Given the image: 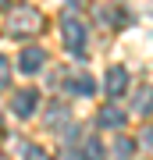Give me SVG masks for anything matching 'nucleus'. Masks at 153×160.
I'll return each instance as SVG.
<instances>
[{"label":"nucleus","instance_id":"f257e3e1","mask_svg":"<svg viewBox=\"0 0 153 160\" xmlns=\"http://www.w3.org/2000/svg\"><path fill=\"white\" fill-rule=\"evenodd\" d=\"M43 29V14L36 7H18L11 14V36H32Z\"/></svg>","mask_w":153,"mask_h":160},{"label":"nucleus","instance_id":"f03ea898","mask_svg":"<svg viewBox=\"0 0 153 160\" xmlns=\"http://www.w3.org/2000/svg\"><path fill=\"white\" fill-rule=\"evenodd\" d=\"M61 32H64V46H68V50H82V46H85V25L82 22L64 18V22H61Z\"/></svg>","mask_w":153,"mask_h":160},{"label":"nucleus","instance_id":"7ed1b4c3","mask_svg":"<svg viewBox=\"0 0 153 160\" xmlns=\"http://www.w3.org/2000/svg\"><path fill=\"white\" fill-rule=\"evenodd\" d=\"M125 89H128V71L121 68V64H114V68L103 75V92H107V96H121Z\"/></svg>","mask_w":153,"mask_h":160},{"label":"nucleus","instance_id":"20e7f679","mask_svg":"<svg viewBox=\"0 0 153 160\" xmlns=\"http://www.w3.org/2000/svg\"><path fill=\"white\" fill-rule=\"evenodd\" d=\"M43 61H46V50H43V46H25V50H22V57H18V71L36 75V71L43 68Z\"/></svg>","mask_w":153,"mask_h":160},{"label":"nucleus","instance_id":"39448f33","mask_svg":"<svg viewBox=\"0 0 153 160\" xmlns=\"http://www.w3.org/2000/svg\"><path fill=\"white\" fill-rule=\"evenodd\" d=\"M36 103H39V92H36V89H22V92L11 100V114H14V118H32Z\"/></svg>","mask_w":153,"mask_h":160},{"label":"nucleus","instance_id":"423d86ee","mask_svg":"<svg viewBox=\"0 0 153 160\" xmlns=\"http://www.w3.org/2000/svg\"><path fill=\"white\" fill-rule=\"evenodd\" d=\"M150 110H153V89L150 86L132 89V114H150Z\"/></svg>","mask_w":153,"mask_h":160},{"label":"nucleus","instance_id":"0eeeda50","mask_svg":"<svg viewBox=\"0 0 153 160\" xmlns=\"http://www.w3.org/2000/svg\"><path fill=\"white\" fill-rule=\"evenodd\" d=\"M93 89H96V82H93V75H85V71H79V75L68 78V92H75V96H89Z\"/></svg>","mask_w":153,"mask_h":160},{"label":"nucleus","instance_id":"6e6552de","mask_svg":"<svg viewBox=\"0 0 153 160\" xmlns=\"http://www.w3.org/2000/svg\"><path fill=\"white\" fill-rule=\"evenodd\" d=\"M96 125L100 128H121V125H125V110H121V107H103L96 114Z\"/></svg>","mask_w":153,"mask_h":160},{"label":"nucleus","instance_id":"1a4fd4ad","mask_svg":"<svg viewBox=\"0 0 153 160\" xmlns=\"http://www.w3.org/2000/svg\"><path fill=\"white\" fill-rule=\"evenodd\" d=\"M82 160H103V142H96V139H89V142L82 146Z\"/></svg>","mask_w":153,"mask_h":160},{"label":"nucleus","instance_id":"9d476101","mask_svg":"<svg viewBox=\"0 0 153 160\" xmlns=\"http://www.w3.org/2000/svg\"><path fill=\"white\" fill-rule=\"evenodd\" d=\"M46 121H50V125L57 128V125H64V118H68V107H64V103H50V107H46Z\"/></svg>","mask_w":153,"mask_h":160},{"label":"nucleus","instance_id":"9b49d317","mask_svg":"<svg viewBox=\"0 0 153 160\" xmlns=\"http://www.w3.org/2000/svg\"><path fill=\"white\" fill-rule=\"evenodd\" d=\"M132 149H135V142H132V139H118V142H114V160H128Z\"/></svg>","mask_w":153,"mask_h":160},{"label":"nucleus","instance_id":"f8f14e48","mask_svg":"<svg viewBox=\"0 0 153 160\" xmlns=\"http://www.w3.org/2000/svg\"><path fill=\"white\" fill-rule=\"evenodd\" d=\"M118 7H96V22L100 25H114V22H118Z\"/></svg>","mask_w":153,"mask_h":160},{"label":"nucleus","instance_id":"ddd939ff","mask_svg":"<svg viewBox=\"0 0 153 160\" xmlns=\"http://www.w3.org/2000/svg\"><path fill=\"white\" fill-rule=\"evenodd\" d=\"M25 160H54V157L46 153L43 146H32V142H25Z\"/></svg>","mask_w":153,"mask_h":160},{"label":"nucleus","instance_id":"4468645a","mask_svg":"<svg viewBox=\"0 0 153 160\" xmlns=\"http://www.w3.org/2000/svg\"><path fill=\"white\" fill-rule=\"evenodd\" d=\"M7 82H11V61H7V57H0V92L7 89Z\"/></svg>","mask_w":153,"mask_h":160},{"label":"nucleus","instance_id":"2eb2a0df","mask_svg":"<svg viewBox=\"0 0 153 160\" xmlns=\"http://www.w3.org/2000/svg\"><path fill=\"white\" fill-rule=\"evenodd\" d=\"M139 146L153 149V125H150V128H142V135H139Z\"/></svg>","mask_w":153,"mask_h":160},{"label":"nucleus","instance_id":"dca6fc26","mask_svg":"<svg viewBox=\"0 0 153 160\" xmlns=\"http://www.w3.org/2000/svg\"><path fill=\"white\" fill-rule=\"evenodd\" d=\"M61 160H82V157L75 153V146H64V157H61Z\"/></svg>","mask_w":153,"mask_h":160}]
</instances>
